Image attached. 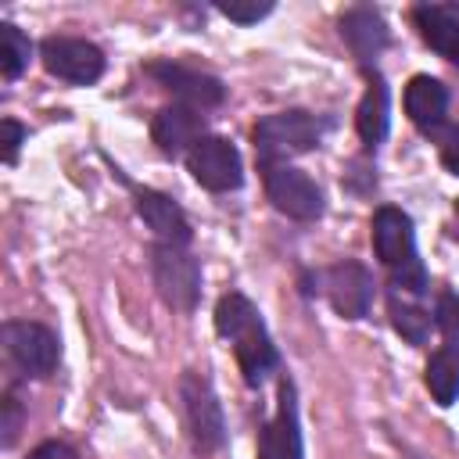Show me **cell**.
<instances>
[{
    "mask_svg": "<svg viewBox=\"0 0 459 459\" xmlns=\"http://www.w3.org/2000/svg\"><path fill=\"white\" fill-rule=\"evenodd\" d=\"M18 423H22V412H18V402L7 398L4 402V445H14V434H18Z\"/></svg>",
    "mask_w": 459,
    "mask_h": 459,
    "instance_id": "obj_26",
    "label": "cell"
},
{
    "mask_svg": "<svg viewBox=\"0 0 459 459\" xmlns=\"http://www.w3.org/2000/svg\"><path fill=\"white\" fill-rule=\"evenodd\" d=\"M186 169L194 172V179L204 186V190H215V194H226V190H237L244 183V165H240V154L230 140L222 136H204L194 143V151L186 154Z\"/></svg>",
    "mask_w": 459,
    "mask_h": 459,
    "instance_id": "obj_6",
    "label": "cell"
},
{
    "mask_svg": "<svg viewBox=\"0 0 459 459\" xmlns=\"http://www.w3.org/2000/svg\"><path fill=\"white\" fill-rule=\"evenodd\" d=\"M387 312H391V326H394L409 344H423V341H427L430 316H427L420 305H409V301H402V298L391 290V298H387Z\"/></svg>",
    "mask_w": 459,
    "mask_h": 459,
    "instance_id": "obj_20",
    "label": "cell"
},
{
    "mask_svg": "<svg viewBox=\"0 0 459 459\" xmlns=\"http://www.w3.org/2000/svg\"><path fill=\"white\" fill-rule=\"evenodd\" d=\"M251 136H255L258 158L276 161V158L312 151L319 143V122L308 111H280V115H265Z\"/></svg>",
    "mask_w": 459,
    "mask_h": 459,
    "instance_id": "obj_3",
    "label": "cell"
},
{
    "mask_svg": "<svg viewBox=\"0 0 459 459\" xmlns=\"http://www.w3.org/2000/svg\"><path fill=\"white\" fill-rule=\"evenodd\" d=\"M29 54H32V47L22 36V29L4 22L0 25V72H4V79H18L25 72V65H29Z\"/></svg>",
    "mask_w": 459,
    "mask_h": 459,
    "instance_id": "obj_21",
    "label": "cell"
},
{
    "mask_svg": "<svg viewBox=\"0 0 459 459\" xmlns=\"http://www.w3.org/2000/svg\"><path fill=\"white\" fill-rule=\"evenodd\" d=\"M258 459H301V430H298V405L290 380L280 384V409L262 430Z\"/></svg>",
    "mask_w": 459,
    "mask_h": 459,
    "instance_id": "obj_12",
    "label": "cell"
},
{
    "mask_svg": "<svg viewBox=\"0 0 459 459\" xmlns=\"http://www.w3.org/2000/svg\"><path fill=\"white\" fill-rule=\"evenodd\" d=\"M29 459H75V452L68 445H61V441H43Z\"/></svg>",
    "mask_w": 459,
    "mask_h": 459,
    "instance_id": "obj_27",
    "label": "cell"
},
{
    "mask_svg": "<svg viewBox=\"0 0 459 459\" xmlns=\"http://www.w3.org/2000/svg\"><path fill=\"white\" fill-rule=\"evenodd\" d=\"M22 143H25V129H22L14 118H4V161H7V165H14Z\"/></svg>",
    "mask_w": 459,
    "mask_h": 459,
    "instance_id": "obj_24",
    "label": "cell"
},
{
    "mask_svg": "<svg viewBox=\"0 0 459 459\" xmlns=\"http://www.w3.org/2000/svg\"><path fill=\"white\" fill-rule=\"evenodd\" d=\"M387 118H391V108H387V86L380 79L369 82V90L362 93L359 100V111H355V129L362 136V143L377 147L384 136H387Z\"/></svg>",
    "mask_w": 459,
    "mask_h": 459,
    "instance_id": "obj_18",
    "label": "cell"
},
{
    "mask_svg": "<svg viewBox=\"0 0 459 459\" xmlns=\"http://www.w3.org/2000/svg\"><path fill=\"white\" fill-rule=\"evenodd\" d=\"M151 273L161 301L176 312H194L201 298V265L186 247L154 244L151 247Z\"/></svg>",
    "mask_w": 459,
    "mask_h": 459,
    "instance_id": "obj_2",
    "label": "cell"
},
{
    "mask_svg": "<svg viewBox=\"0 0 459 459\" xmlns=\"http://www.w3.org/2000/svg\"><path fill=\"white\" fill-rule=\"evenodd\" d=\"M326 294L337 316L362 319L373 301V276L359 262H337L326 269Z\"/></svg>",
    "mask_w": 459,
    "mask_h": 459,
    "instance_id": "obj_11",
    "label": "cell"
},
{
    "mask_svg": "<svg viewBox=\"0 0 459 459\" xmlns=\"http://www.w3.org/2000/svg\"><path fill=\"white\" fill-rule=\"evenodd\" d=\"M427 387L437 405H452L459 398V348H441L427 362Z\"/></svg>",
    "mask_w": 459,
    "mask_h": 459,
    "instance_id": "obj_19",
    "label": "cell"
},
{
    "mask_svg": "<svg viewBox=\"0 0 459 459\" xmlns=\"http://www.w3.org/2000/svg\"><path fill=\"white\" fill-rule=\"evenodd\" d=\"M147 72L169 90L176 93L179 100H186V108H215L222 104L226 90L215 75L208 72H197V68H186V65H172V61H154L147 65Z\"/></svg>",
    "mask_w": 459,
    "mask_h": 459,
    "instance_id": "obj_10",
    "label": "cell"
},
{
    "mask_svg": "<svg viewBox=\"0 0 459 459\" xmlns=\"http://www.w3.org/2000/svg\"><path fill=\"white\" fill-rule=\"evenodd\" d=\"M179 398H183V412H186V427L194 434V445L201 452H215L226 441V423H222V409L219 398L212 391V384L201 373H183L179 380Z\"/></svg>",
    "mask_w": 459,
    "mask_h": 459,
    "instance_id": "obj_4",
    "label": "cell"
},
{
    "mask_svg": "<svg viewBox=\"0 0 459 459\" xmlns=\"http://www.w3.org/2000/svg\"><path fill=\"white\" fill-rule=\"evenodd\" d=\"M265 194L273 201L276 212L298 219V222H312L323 215V194L319 186L301 172V169H290V165H269L265 172Z\"/></svg>",
    "mask_w": 459,
    "mask_h": 459,
    "instance_id": "obj_7",
    "label": "cell"
},
{
    "mask_svg": "<svg viewBox=\"0 0 459 459\" xmlns=\"http://www.w3.org/2000/svg\"><path fill=\"white\" fill-rule=\"evenodd\" d=\"M4 344H7V355L18 362V369H25L29 377H47L54 373L57 366V337L39 326V323H29V319H18V323H7L4 326Z\"/></svg>",
    "mask_w": 459,
    "mask_h": 459,
    "instance_id": "obj_8",
    "label": "cell"
},
{
    "mask_svg": "<svg viewBox=\"0 0 459 459\" xmlns=\"http://www.w3.org/2000/svg\"><path fill=\"white\" fill-rule=\"evenodd\" d=\"M412 18H416L420 36H423L441 57H448V61L459 65V22H455L445 7H416Z\"/></svg>",
    "mask_w": 459,
    "mask_h": 459,
    "instance_id": "obj_17",
    "label": "cell"
},
{
    "mask_svg": "<svg viewBox=\"0 0 459 459\" xmlns=\"http://www.w3.org/2000/svg\"><path fill=\"white\" fill-rule=\"evenodd\" d=\"M215 330L233 344L237 362L244 369V380L247 384H262L265 373L276 366V348H273V341L265 333V323H262L258 308L240 290H230V294L219 298Z\"/></svg>",
    "mask_w": 459,
    "mask_h": 459,
    "instance_id": "obj_1",
    "label": "cell"
},
{
    "mask_svg": "<svg viewBox=\"0 0 459 459\" xmlns=\"http://www.w3.org/2000/svg\"><path fill=\"white\" fill-rule=\"evenodd\" d=\"M448 111V90L430 75H412L405 86V115L423 129H437Z\"/></svg>",
    "mask_w": 459,
    "mask_h": 459,
    "instance_id": "obj_15",
    "label": "cell"
},
{
    "mask_svg": "<svg viewBox=\"0 0 459 459\" xmlns=\"http://www.w3.org/2000/svg\"><path fill=\"white\" fill-rule=\"evenodd\" d=\"M434 323H437V330L445 333V341H448V344H455V341H459V298H455L452 290H445V294L437 298Z\"/></svg>",
    "mask_w": 459,
    "mask_h": 459,
    "instance_id": "obj_23",
    "label": "cell"
},
{
    "mask_svg": "<svg viewBox=\"0 0 459 459\" xmlns=\"http://www.w3.org/2000/svg\"><path fill=\"white\" fill-rule=\"evenodd\" d=\"M455 215H459V201H455Z\"/></svg>",
    "mask_w": 459,
    "mask_h": 459,
    "instance_id": "obj_28",
    "label": "cell"
},
{
    "mask_svg": "<svg viewBox=\"0 0 459 459\" xmlns=\"http://www.w3.org/2000/svg\"><path fill=\"white\" fill-rule=\"evenodd\" d=\"M341 36H344V43H348L362 61L377 57V54L387 47V25H384V18H380L373 7H351V11L341 18Z\"/></svg>",
    "mask_w": 459,
    "mask_h": 459,
    "instance_id": "obj_16",
    "label": "cell"
},
{
    "mask_svg": "<svg viewBox=\"0 0 459 459\" xmlns=\"http://www.w3.org/2000/svg\"><path fill=\"white\" fill-rule=\"evenodd\" d=\"M151 136L154 143L176 158V154H190L197 140H204V118L197 108H186V104H172V108H161L154 115V126H151Z\"/></svg>",
    "mask_w": 459,
    "mask_h": 459,
    "instance_id": "obj_13",
    "label": "cell"
},
{
    "mask_svg": "<svg viewBox=\"0 0 459 459\" xmlns=\"http://www.w3.org/2000/svg\"><path fill=\"white\" fill-rule=\"evenodd\" d=\"M373 251H377V258H380L391 273H398V269L420 262L412 219H409L402 208H391V204L377 208V215H373Z\"/></svg>",
    "mask_w": 459,
    "mask_h": 459,
    "instance_id": "obj_9",
    "label": "cell"
},
{
    "mask_svg": "<svg viewBox=\"0 0 459 459\" xmlns=\"http://www.w3.org/2000/svg\"><path fill=\"white\" fill-rule=\"evenodd\" d=\"M136 212L147 222V230L158 237V244H176V247L190 244V222H186L183 208L169 194L136 190Z\"/></svg>",
    "mask_w": 459,
    "mask_h": 459,
    "instance_id": "obj_14",
    "label": "cell"
},
{
    "mask_svg": "<svg viewBox=\"0 0 459 459\" xmlns=\"http://www.w3.org/2000/svg\"><path fill=\"white\" fill-rule=\"evenodd\" d=\"M215 11L226 14L230 22H237V25H255L258 18H265L273 11V4L269 0H262V4L258 0H219Z\"/></svg>",
    "mask_w": 459,
    "mask_h": 459,
    "instance_id": "obj_22",
    "label": "cell"
},
{
    "mask_svg": "<svg viewBox=\"0 0 459 459\" xmlns=\"http://www.w3.org/2000/svg\"><path fill=\"white\" fill-rule=\"evenodd\" d=\"M39 54H43V68L50 75H57L65 82H75V86H90L104 72L100 47H93L86 39H75V36H47Z\"/></svg>",
    "mask_w": 459,
    "mask_h": 459,
    "instance_id": "obj_5",
    "label": "cell"
},
{
    "mask_svg": "<svg viewBox=\"0 0 459 459\" xmlns=\"http://www.w3.org/2000/svg\"><path fill=\"white\" fill-rule=\"evenodd\" d=\"M441 165L452 176H459V129H448L445 133V140H441Z\"/></svg>",
    "mask_w": 459,
    "mask_h": 459,
    "instance_id": "obj_25",
    "label": "cell"
}]
</instances>
